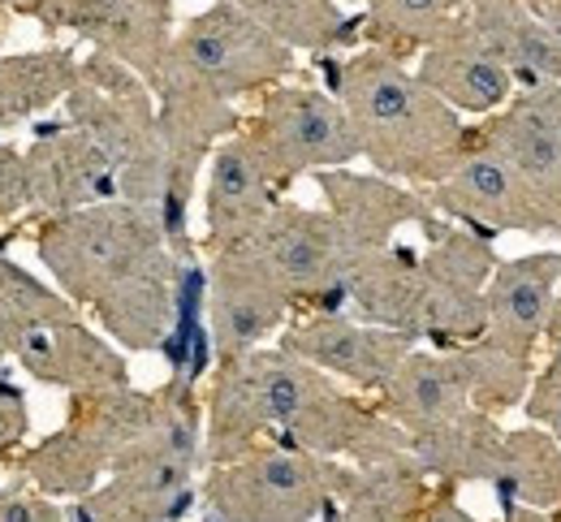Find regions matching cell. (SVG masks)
I'll use <instances>...</instances> for the list:
<instances>
[{
	"label": "cell",
	"mask_w": 561,
	"mask_h": 522,
	"mask_svg": "<svg viewBox=\"0 0 561 522\" xmlns=\"http://www.w3.org/2000/svg\"><path fill=\"white\" fill-rule=\"evenodd\" d=\"M458 18L523 91L561 82V39L523 0H458Z\"/></svg>",
	"instance_id": "cell-24"
},
{
	"label": "cell",
	"mask_w": 561,
	"mask_h": 522,
	"mask_svg": "<svg viewBox=\"0 0 561 522\" xmlns=\"http://www.w3.org/2000/svg\"><path fill=\"white\" fill-rule=\"evenodd\" d=\"M4 492H9V488H0V497H4Z\"/></svg>",
	"instance_id": "cell-49"
},
{
	"label": "cell",
	"mask_w": 561,
	"mask_h": 522,
	"mask_svg": "<svg viewBox=\"0 0 561 522\" xmlns=\"http://www.w3.org/2000/svg\"><path fill=\"white\" fill-rule=\"evenodd\" d=\"M351 484V462L264 445L204 471V506L225 522H324Z\"/></svg>",
	"instance_id": "cell-4"
},
{
	"label": "cell",
	"mask_w": 561,
	"mask_h": 522,
	"mask_svg": "<svg viewBox=\"0 0 561 522\" xmlns=\"http://www.w3.org/2000/svg\"><path fill=\"white\" fill-rule=\"evenodd\" d=\"M156 246H164L160 217L126 199L95 204L66 217H44L35 224V255L48 281L78 311H91L95 299Z\"/></svg>",
	"instance_id": "cell-5"
},
{
	"label": "cell",
	"mask_w": 561,
	"mask_h": 522,
	"mask_svg": "<svg viewBox=\"0 0 561 522\" xmlns=\"http://www.w3.org/2000/svg\"><path fill=\"white\" fill-rule=\"evenodd\" d=\"M489 488L505 522L561 519V445L536 424L510 428Z\"/></svg>",
	"instance_id": "cell-26"
},
{
	"label": "cell",
	"mask_w": 561,
	"mask_h": 522,
	"mask_svg": "<svg viewBox=\"0 0 561 522\" xmlns=\"http://www.w3.org/2000/svg\"><path fill=\"white\" fill-rule=\"evenodd\" d=\"M13 363L31 375L35 384L61 388V393H70V397L135 384L126 350L113 346V341H108L100 328H91L82 315L31 333V337L13 350Z\"/></svg>",
	"instance_id": "cell-19"
},
{
	"label": "cell",
	"mask_w": 561,
	"mask_h": 522,
	"mask_svg": "<svg viewBox=\"0 0 561 522\" xmlns=\"http://www.w3.org/2000/svg\"><path fill=\"white\" fill-rule=\"evenodd\" d=\"M9 9H18V0H0V18H4Z\"/></svg>",
	"instance_id": "cell-45"
},
{
	"label": "cell",
	"mask_w": 561,
	"mask_h": 522,
	"mask_svg": "<svg viewBox=\"0 0 561 522\" xmlns=\"http://www.w3.org/2000/svg\"><path fill=\"white\" fill-rule=\"evenodd\" d=\"M277 346L333 380H346L363 397H380L415 350L411 337L363 324L354 315H294L280 328Z\"/></svg>",
	"instance_id": "cell-14"
},
{
	"label": "cell",
	"mask_w": 561,
	"mask_h": 522,
	"mask_svg": "<svg viewBox=\"0 0 561 522\" xmlns=\"http://www.w3.org/2000/svg\"><path fill=\"white\" fill-rule=\"evenodd\" d=\"M242 135L280 190H289L307 173L316 177L329 169H351L363 155L337 95L302 82H280L264 91Z\"/></svg>",
	"instance_id": "cell-8"
},
{
	"label": "cell",
	"mask_w": 561,
	"mask_h": 522,
	"mask_svg": "<svg viewBox=\"0 0 561 522\" xmlns=\"http://www.w3.org/2000/svg\"><path fill=\"white\" fill-rule=\"evenodd\" d=\"M164 66L238 104L242 95H264L294 74V48L273 39L233 0H216L178 26Z\"/></svg>",
	"instance_id": "cell-7"
},
{
	"label": "cell",
	"mask_w": 561,
	"mask_h": 522,
	"mask_svg": "<svg viewBox=\"0 0 561 522\" xmlns=\"http://www.w3.org/2000/svg\"><path fill=\"white\" fill-rule=\"evenodd\" d=\"M82 57L73 48H35L0 57V130L35 126L48 108L66 104Z\"/></svg>",
	"instance_id": "cell-30"
},
{
	"label": "cell",
	"mask_w": 561,
	"mask_h": 522,
	"mask_svg": "<svg viewBox=\"0 0 561 522\" xmlns=\"http://www.w3.org/2000/svg\"><path fill=\"white\" fill-rule=\"evenodd\" d=\"M26 186H31V212L39 221L122 199L117 164L95 139L66 126V117L35 121V143L26 148Z\"/></svg>",
	"instance_id": "cell-18"
},
{
	"label": "cell",
	"mask_w": 561,
	"mask_h": 522,
	"mask_svg": "<svg viewBox=\"0 0 561 522\" xmlns=\"http://www.w3.org/2000/svg\"><path fill=\"white\" fill-rule=\"evenodd\" d=\"M423 294V255L415 246H385L367 255L351 277H346V315L393 328L415 341V320H420Z\"/></svg>",
	"instance_id": "cell-27"
},
{
	"label": "cell",
	"mask_w": 561,
	"mask_h": 522,
	"mask_svg": "<svg viewBox=\"0 0 561 522\" xmlns=\"http://www.w3.org/2000/svg\"><path fill=\"white\" fill-rule=\"evenodd\" d=\"M18 13H26L48 35H73L91 44V53L122 61L147 86L156 82L178 35L173 18L142 0H26Z\"/></svg>",
	"instance_id": "cell-12"
},
{
	"label": "cell",
	"mask_w": 561,
	"mask_h": 522,
	"mask_svg": "<svg viewBox=\"0 0 561 522\" xmlns=\"http://www.w3.org/2000/svg\"><path fill=\"white\" fill-rule=\"evenodd\" d=\"M78 315L82 311L53 281H39L9 251H0V341L9 350H18L31 333L61 324V320H78Z\"/></svg>",
	"instance_id": "cell-33"
},
{
	"label": "cell",
	"mask_w": 561,
	"mask_h": 522,
	"mask_svg": "<svg viewBox=\"0 0 561 522\" xmlns=\"http://www.w3.org/2000/svg\"><path fill=\"white\" fill-rule=\"evenodd\" d=\"M61 117L66 126L95 139L117 164L122 199L156 212L164 186V148H160V117L151 86L122 61L87 53L78 82L61 104Z\"/></svg>",
	"instance_id": "cell-3"
},
{
	"label": "cell",
	"mask_w": 561,
	"mask_h": 522,
	"mask_svg": "<svg viewBox=\"0 0 561 522\" xmlns=\"http://www.w3.org/2000/svg\"><path fill=\"white\" fill-rule=\"evenodd\" d=\"M458 18V0H367L363 4V48H380L398 61L427 53L445 26Z\"/></svg>",
	"instance_id": "cell-32"
},
{
	"label": "cell",
	"mask_w": 561,
	"mask_h": 522,
	"mask_svg": "<svg viewBox=\"0 0 561 522\" xmlns=\"http://www.w3.org/2000/svg\"><path fill=\"white\" fill-rule=\"evenodd\" d=\"M142 4H151V9H160V13H169V18H173V0H142Z\"/></svg>",
	"instance_id": "cell-44"
},
{
	"label": "cell",
	"mask_w": 561,
	"mask_h": 522,
	"mask_svg": "<svg viewBox=\"0 0 561 522\" xmlns=\"http://www.w3.org/2000/svg\"><path fill=\"white\" fill-rule=\"evenodd\" d=\"M496 264L501 259L489 237L458 224H449V233L423 251L415 346L462 350L489 333V281Z\"/></svg>",
	"instance_id": "cell-11"
},
{
	"label": "cell",
	"mask_w": 561,
	"mask_h": 522,
	"mask_svg": "<svg viewBox=\"0 0 561 522\" xmlns=\"http://www.w3.org/2000/svg\"><path fill=\"white\" fill-rule=\"evenodd\" d=\"M518 522H558V519H518Z\"/></svg>",
	"instance_id": "cell-47"
},
{
	"label": "cell",
	"mask_w": 561,
	"mask_h": 522,
	"mask_svg": "<svg viewBox=\"0 0 561 522\" xmlns=\"http://www.w3.org/2000/svg\"><path fill=\"white\" fill-rule=\"evenodd\" d=\"M324 91L351 117L363 160L371 173L402 186H436L458 151L467 148V121L454 113L407 61L380 48H354L351 57H316Z\"/></svg>",
	"instance_id": "cell-1"
},
{
	"label": "cell",
	"mask_w": 561,
	"mask_h": 522,
	"mask_svg": "<svg viewBox=\"0 0 561 522\" xmlns=\"http://www.w3.org/2000/svg\"><path fill=\"white\" fill-rule=\"evenodd\" d=\"M273 445L351 462V466H371L411 453V437L363 393H346L333 380H324L277 432Z\"/></svg>",
	"instance_id": "cell-15"
},
{
	"label": "cell",
	"mask_w": 561,
	"mask_h": 522,
	"mask_svg": "<svg viewBox=\"0 0 561 522\" xmlns=\"http://www.w3.org/2000/svg\"><path fill=\"white\" fill-rule=\"evenodd\" d=\"M151 95H156L160 148H164V186H160L156 217L164 229V242L173 251H182V246H195V237H191L195 182L208 169L216 148L233 135H242L247 121L229 100L211 95L208 86H199L195 78L178 74L169 66H160Z\"/></svg>",
	"instance_id": "cell-6"
},
{
	"label": "cell",
	"mask_w": 561,
	"mask_h": 522,
	"mask_svg": "<svg viewBox=\"0 0 561 522\" xmlns=\"http://www.w3.org/2000/svg\"><path fill=\"white\" fill-rule=\"evenodd\" d=\"M458 355V368L467 375V393H471V406L476 410H489V415H505L514 406L527 402L531 393V380H536V359L531 355H518V350H505L501 341L480 337Z\"/></svg>",
	"instance_id": "cell-34"
},
{
	"label": "cell",
	"mask_w": 561,
	"mask_h": 522,
	"mask_svg": "<svg viewBox=\"0 0 561 522\" xmlns=\"http://www.w3.org/2000/svg\"><path fill=\"white\" fill-rule=\"evenodd\" d=\"M178 306V251L164 242L117 277L91 306L100 333L126 355H160Z\"/></svg>",
	"instance_id": "cell-20"
},
{
	"label": "cell",
	"mask_w": 561,
	"mask_h": 522,
	"mask_svg": "<svg viewBox=\"0 0 561 522\" xmlns=\"http://www.w3.org/2000/svg\"><path fill=\"white\" fill-rule=\"evenodd\" d=\"M415 74H420L423 86H432L454 113L476 117V121L501 113V108L518 95V82H514L510 70L476 39V31H471L462 18H454V22L445 26V35L423 53Z\"/></svg>",
	"instance_id": "cell-23"
},
{
	"label": "cell",
	"mask_w": 561,
	"mask_h": 522,
	"mask_svg": "<svg viewBox=\"0 0 561 522\" xmlns=\"http://www.w3.org/2000/svg\"><path fill=\"white\" fill-rule=\"evenodd\" d=\"M160 419V388H104L70 397V415L57 432L22 449L9 471L22 488L70 506L78 497L95 492L135 449L151 437Z\"/></svg>",
	"instance_id": "cell-2"
},
{
	"label": "cell",
	"mask_w": 561,
	"mask_h": 522,
	"mask_svg": "<svg viewBox=\"0 0 561 522\" xmlns=\"http://www.w3.org/2000/svg\"><path fill=\"white\" fill-rule=\"evenodd\" d=\"M277 182L260 164L247 135L225 139L208 160V190H204V251H233L242 246L260 224L277 212Z\"/></svg>",
	"instance_id": "cell-21"
},
{
	"label": "cell",
	"mask_w": 561,
	"mask_h": 522,
	"mask_svg": "<svg viewBox=\"0 0 561 522\" xmlns=\"http://www.w3.org/2000/svg\"><path fill=\"white\" fill-rule=\"evenodd\" d=\"M523 4H531V0H523Z\"/></svg>",
	"instance_id": "cell-50"
},
{
	"label": "cell",
	"mask_w": 561,
	"mask_h": 522,
	"mask_svg": "<svg viewBox=\"0 0 561 522\" xmlns=\"http://www.w3.org/2000/svg\"><path fill=\"white\" fill-rule=\"evenodd\" d=\"M523 410H527V419H531L536 428H545L561 445V363L545 359V363L536 368V380H531V393H527Z\"/></svg>",
	"instance_id": "cell-36"
},
{
	"label": "cell",
	"mask_w": 561,
	"mask_h": 522,
	"mask_svg": "<svg viewBox=\"0 0 561 522\" xmlns=\"http://www.w3.org/2000/svg\"><path fill=\"white\" fill-rule=\"evenodd\" d=\"M423 199L432 204V212L445 224L471 229L489 242H496L501 233L540 237V233L561 229L558 204H549L523 173H514L492 151L476 148L471 139L436 186H423Z\"/></svg>",
	"instance_id": "cell-10"
},
{
	"label": "cell",
	"mask_w": 561,
	"mask_h": 522,
	"mask_svg": "<svg viewBox=\"0 0 561 522\" xmlns=\"http://www.w3.org/2000/svg\"><path fill=\"white\" fill-rule=\"evenodd\" d=\"M558 237H561V229H558Z\"/></svg>",
	"instance_id": "cell-51"
},
{
	"label": "cell",
	"mask_w": 561,
	"mask_h": 522,
	"mask_svg": "<svg viewBox=\"0 0 561 522\" xmlns=\"http://www.w3.org/2000/svg\"><path fill=\"white\" fill-rule=\"evenodd\" d=\"M233 251H247L294 299L298 315H346V277L354 264L329 212L280 199L277 212Z\"/></svg>",
	"instance_id": "cell-9"
},
{
	"label": "cell",
	"mask_w": 561,
	"mask_h": 522,
	"mask_svg": "<svg viewBox=\"0 0 561 522\" xmlns=\"http://www.w3.org/2000/svg\"><path fill=\"white\" fill-rule=\"evenodd\" d=\"M501 441H505V428L496 424V415L467 410L454 424H445L427 437H415L411 441V462L432 484H449V488L489 484L492 471H496V457H501Z\"/></svg>",
	"instance_id": "cell-29"
},
{
	"label": "cell",
	"mask_w": 561,
	"mask_h": 522,
	"mask_svg": "<svg viewBox=\"0 0 561 522\" xmlns=\"http://www.w3.org/2000/svg\"><path fill=\"white\" fill-rule=\"evenodd\" d=\"M0 35H4V18H0Z\"/></svg>",
	"instance_id": "cell-48"
},
{
	"label": "cell",
	"mask_w": 561,
	"mask_h": 522,
	"mask_svg": "<svg viewBox=\"0 0 561 522\" xmlns=\"http://www.w3.org/2000/svg\"><path fill=\"white\" fill-rule=\"evenodd\" d=\"M9 355H13V350H9V346H4V341H0V363H4V359H9Z\"/></svg>",
	"instance_id": "cell-46"
},
{
	"label": "cell",
	"mask_w": 561,
	"mask_h": 522,
	"mask_svg": "<svg viewBox=\"0 0 561 522\" xmlns=\"http://www.w3.org/2000/svg\"><path fill=\"white\" fill-rule=\"evenodd\" d=\"M195 462L135 449L95 492L66 506L70 522H186L204 506Z\"/></svg>",
	"instance_id": "cell-16"
},
{
	"label": "cell",
	"mask_w": 561,
	"mask_h": 522,
	"mask_svg": "<svg viewBox=\"0 0 561 522\" xmlns=\"http://www.w3.org/2000/svg\"><path fill=\"white\" fill-rule=\"evenodd\" d=\"M31 437V406L22 384H13V375L0 372V466H9Z\"/></svg>",
	"instance_id": "cell-35"
},
{
	"label": "cell",
	"mask_w": 561,
	"mask_h": 522,
	"mask_svg": "<svg viewBox=\"0 0 561 522\" xmlns=\"http://www.w3.org/2000/svg\"><path fill=\"white\" fill-rule=\"evenodd\" d=\"M0 522H70V519H66V506L61 501H48V497L13 484L0 497Z\"/></svg>",
	"instance_id": "cell-38"
},
{
	"label": "cell",
	"mask_w": 561,
	"mask_h": 522,
	"mask_svg": "<svg viewBox=\"0 0 561 522\" xmlns=\"http://www.w3.org/2000/svg\"><path fill=\"white\" fill-rule=\"evenodd\" d=\"M420 522H480V519L458 501V488L436 484V488H432V497H427V506H423Z\"/></svg>",
	"instance_id": "cell-39"
},
{
	"label": "cell",
	"mask_w": 561,
	"mask_h": 522,
	"mask_svg": "<svg viewBox=\"0 0 561 522\" xmlns=\"http://www.w3.org/2000/svg\"><path fill=\"white\" fill-rule=\"evenodd\" d=\"M467 139L476 148L492 151L496 160H505L514 173H523L549 204L561 208V139L549 130V121L523 100L514 95L501 113L480 117L467 126Z\"/></svg>",
	"instance_id": "cell-28"
},
{
	"label": "cell",
	"mask_w": 561,
	"mask_h": 522,
	"mask_svg": "<svg viewBox=\"0 0 561 522\" xmlns=\"http://www.w3.org/2000/svg\"><path fill=\"white\" fill-rule=\"evenodd\" d=\"M545 121H549V130L561 139V82H553V86H536V91H518Z\"/></svg>",
	"instance_id": "cell-40"
},
{
	"label": "cell",
	"mask_w": 561,
	"mask_h": 522,
	"mask_svg": "<svg viewBox=\"0 0 561 522\" xmlns=\"http://www.w3.org/2000/svg\"><path fill=\"white\" fill-rule=\"evenodd\" d=\"M273 39L294 53L337 57L363 44V13H346L337 0H233Z\"/></svg>",
	"instance_id": "cell-31"
},
{
	"label": "cell",
	"mask_w": 561,
	"mask_h": 522,
	"mask_svg": "<svg viewBox=\"0 0 561 522\" xmlns=\"http://www.w3.org/2000/svg\"><path fill=\"white\" fill-rule=\"evenodd\" d=\"M531 9L540 13V22L561 39V0H531Z\"/></svg>",
	"instance_id": "cell-43"
},
{
	"label": "cell",
	"mask_w": 561,
	"mask_h": 522,
	"mask_svg": "<svg viewBox=\"0 0 561 522\" xmlns=\"http://www.w3.org/2000/svg\"><path fill=\"white\" fill-rule=\"evenodd\" d=\"M558 294L561 251H527V255L501 259L489 281V333L484 337L536 359Z\"/></svg>",
	"instance_id": "cell-22"
},
{
	"label": "cell",
	"mask_w": 561,
	"mask_h": 522,
	"mask_svg": "<svg viewBox=\"0 0 561 522\" xmlns=\"http://www.w3.org/2000/svg\"><path fill=\"white\" fill-rule=\"evenodd\" d=\"M545 359L561 363V294H558V302H553L549 324H545Z\"/></svg>",
	"instance_id": "cell-42"
},
{
	"label": "cell",
	"mask_w": 561,
	"mask_h": 522,
	"mask_svg": "<svg viewBox=\"0 0 561 522\" xmlns=\"http://www.w3.org/2000/svg\"><path fill=\"white\" fill-rule=\"evenodd\" d=\"M31 212V186H26V151L0 143V221Z\"/></svg>",
	"instance_id": "cell-37"
},
{
	"label": "cell",
	"mask_w": 561,
	"mask_h": 522,
	"mask_svg": "<svg viewBox=\"0 0 561 522\" xmlns=\"http://www.w3.org/2000/svg\"><path fill=\"white\" fill-rule=\"evenodd\" d=\"M380 410L415 441L427 437L445 424H454L458 415L476 410L471 393H467V375L458 368L454 350H427L415 346L407 355V363L389 380V388L380 393Z\"/></svg>",
	"instance_id": "cell-25"
},
{
	"label": "cell",
	"mask_w": 561,
	"mask_h": 522,
	"mask_svg": "<svg viewBox=\"0 0 561 522\" xmlns=\"http://www.w3.org/2000/svg\"><path fill=\"white\" fill-rule=\"evenodd\" d=\"M294 315V299L247 251L208 255V328L216 363L260 350L268 337H280Z\"/></svg>",
	"instance_id": "cell-17"
},
{
	"label": "cell",
	"mask_w": 561,
	"mask_h": 522,
	"mask_svg": "<svg viewBox=\"0 0 561 522\" xmlns=\"http://www.w3.org/2000/svg\"><path fill=\"white\" fill-rule=\"evenodd\" d=\"M324 522H393V519H385L380 510H371V506H363V501H342Z\"/></svg>",
	"instance_id": "cell-41"
},
{
	"label": "cell",
	"mask_w": 561,
	"mask_h": 522,
	"mask_svg": "<svg viewBox=\"0 0 561 522\" xmlns=\"http://www.w3.org/2000/svg\"><path fill=\"white\" fill-rule=\"evenodd\" d=\"M316 186L324 195V212L337 221V233L346 242V255L358 268L367 255L393 246V233L402 224H415L427 246L449 233V224L432 212L423 190L402 186L380 173H354V169H329L316 173Z\"/></svg>",
	"instance_id": "cell-13"
}]
</instances>
